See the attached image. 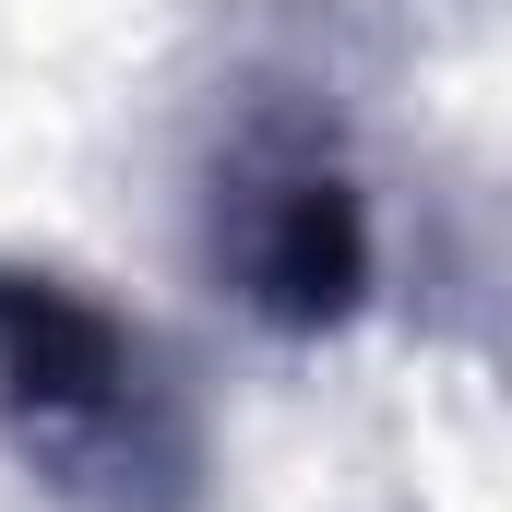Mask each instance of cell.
<instances>
[{"label":"cell","instance_id":"cell-1","mask_svg":"<svg viewBox=\"0 0 512 512\" xmlns=\"http://www.w3.org/2000/svg\"><path fill=\"white\" fill-rule=\"evenodd\" d=\"M0 453L60 512H203L215 441L179 358L84 274L0 262Z\"/></svg>","mask_w":512,"mask_h":512},{"label":"cell","instance_id":"cell-2","mask_svg":"<svg viewBox=\"0 0 512 512\" xmlns=\"http://www.w3.org/2000/svg\"><path fill=\"white\" fill-rule=\"evenodd\" d=\"M203 262L262 334H346L382 286V227L310 108H239L203 155Z\"/></svg>","mask_w":512,"mask_h":512}]
</instances>
